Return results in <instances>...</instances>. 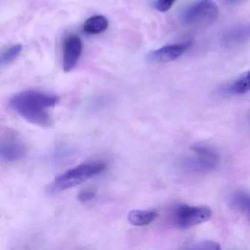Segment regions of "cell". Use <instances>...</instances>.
<instances>
[{
    "label": "cell",
    "instance_id": "e0dca14e",
    "mask_svg": "<svg viewBox=\"0 0 250 250\" xmlns=\"http://www.w3.org/2000/svg\"><path fill=\"white\" fill-rule=\"evenodd\" d=\"M96 197V192L92 189H85L79 194L78 199L82 203H87L91 201Z\"/></svg>",
    "mask_w": 250,
    "mask_h": 250
},
{
    "label": "cell",
    "instance_id": "7c38bea8",
    "mask_svg": "<svg viewBox=\"0 0 250 250\" xmlns=\"http://www.w3.org/2000/svg\"><path fill=\"white\" fill-rule=\"evenodd\" d=\"M229 204L235 210L241 212L250 210V195L245 191H235L229 198Z\"/></svg>",
    "mask_w": 250,
    "mask_h": 250
},
{
    "label": "cell",
    "instance_id": "ac0fdd59",
    "mask_svg": "<svg viewBox=\"0 0 250 250\" xmlns=\"http://www.w3.org/2000/svg\"><path fill=\"white\" fill-rule=\"evenodd\" d=\"M238 1H240V0H225V2L228 4H233L235 2H238Z\"/></svg>",
    "mask_w": 250,
    "mask_h": 250
},
{
    "label": "cell",
    "instance_id": "8992f818",
    "mask_svg": "<svg viewBox=\"0 0 250 250\" xmlns=\"http://www.w3.org/2000/svg\"><path fill=\"white\" fill-rule=\"evenodd\" d=\"M191 150L195 153V158H187L183 161L186 169L195 171H206L214 169L219 163V156L213 150L202 146H192Z\"/></svg>",
    "mask_w": 250,
    "mask_h": 250
},
{
    "label": "cell",
    "instance_id": "9a60e30c",
    "mask_svg": "<svg viewBox=\"0 0 250 250\" xmlns=\"http://www.w3.org/2000/svg\"><path fill=\"white\" fill-rule=\"evenodd\" d=\"M188 249L191 250H219L221 249L220 244L219 243L211 241H200L192 244Z\"/></svg>",
    "mask_w": 250,
    "mask_h": 250
},
{
    "label": "cell",
    "instance_id": "ba28073f",
    "mask_svg": "<svg viewBox=\"0 0 250 250\" xmlns=\"http://www.w3.org/2000/svg\"><path fill=\"white\" fill-rule=\"evenodd\" d=\"M83 51L81 39L76 35L67 36L62 43V67L65 72H70L78 63Z\"/></svg>",
    "mask_w": 250,
    "mask_h": 250
},
{
    "label": "cell",
    "instance_id": "9c48e42d",
    "mask_svg": "<svg viewBox=\"0 0 250 250\" xmlns=\"http://www.w3.org/2000/svg\"><path fill=\"white\" fill-rule=\"evenodd\" d=\"M250 37L249 25L236 26L225 32L222 36V43L228 47L238 46L247 42Z\"/></svg>",
    "mask_w": 250,
    "mask_h": 250
},
{
    "label": "cell",
    "instance_id": "2e32d148",
    "mask_svg": "<svg viewBox=\"0 0 250 250\" xmlns=\"http://www.w3.org/2000/svg\"><path fill=\"white\" fill-rule=\"evenodd\" d=\"M176 0H156L155 8L160 12H167L172 8Z\"/></svg>",
    "mask_w": 250,
    "mask_h": 250
},
{
    "label": "cell",
    "instance_id": "5b68a950",
    "mask_svg": "<svg viewBox=\"0 0 250 250\" xmlns=\"http://www.w3.org/2000/svg\"><path fill=\"white\" fill-rule=\"evenodd\" d=\"M212 214V210L205 206L181 205L174 210L172 221L175 226L185 229L207 222L211 218Z\"/></svg>",
    "mask_w": 250,
    "mask_h": 250
},
{
    "label": "cell",
    "instance_id": "4fadbf2b",
    "mask_svg": "<svg viewBox=\"0 0 250 250\" xmlns=\"http://www.w3.org/2000/svg\"><path fill=\"white\" fill-rule=\"evenodd\" d=\"M250 90V73L243 74L228 87V91L232 94L244 95Z\"/></svg>",
    "mask_w": 250,
    "mask_h": 250
},
{
    "label": "cell",
    "instance_id": "6da1fadb",
    "mask_svg": "<svg viewBox=\"0 0 250 250\" xmlns=\"http://www.w3.org/2000/svg\"><path fill=\"white\" fill-rule=\"evenodd\" d=\"M58 102L59 98L55 95L29 90L14 95L9 104L11 107L27 122L49 128L53 124L49 110Z\"/></svg>",
    "mask_w": 250,
    "mask_h": 250
},
{
    "label": "cell",
    "instance_id": "3957f363",
    "mask_svg": "<svg viewBox=\"0 0 250 250\" xmlns=\"http://www.w3.org/2000/svg\"><path fill=\"white\" fill-rule=\"evenodd\" d=\"M219 17L217 5L212 0H196L180 13L184 25L202 26L214 22Z\"/></svg>",
    "mask_w": 250,
    "mask_h": 250
},
{
    "label": "cell",
    "instance_id": "8fae6325",
    "mask_svg": "<svg viewBox=\"0 0 250 250\" xmlns=\"http://www.w3.org/2000/svg\"><path fill=\"white\" fill-rule=\"evenodd\" d=\"M157 216L154 210H131L128 215V220L134 226H146L151 223Z\"/></svg>",
    "mask_w": 250,
    "mask_h": 250
},
{
    "label": "cell",
    "instance_id": "7a4b0ae2",
    "mask_svg": "<svg viewBox=\"0 0 250 250\" xmlns=\"http://www.w3.org/2000/svg\"><path fill=\"white\" fill-rule=\"evenodd\" d=\"M105 167L106 165L101 162L83 164L75 167L57 177L53 183L49 186V192H59L80 185L95 175L101 173L104 170Z\"/></svg>",
    "mask_w": 250,
    "mask_h": 250
},
{
    "label": "cell",
    "instance_id": "52a82bcc",
    "mask_svg": "<svg viewBox=\"0 0 250 250\" xmlns=\"http://www.w3.org/2000/svg\"><path fill=\"white\" fill-rule=\"evenodd\" d=\"M191 42L175 43L163 46L160 49L152 51L147 55V59L152 63L163 64L173 62L181 58L188 49L191 48Z\"/></svg>",
    "mask_w": 250,
    "mask_h": 250
},
{
    "label": "cell",
    "instance_id": "277c9868",
    "mask_svg": "<svg viewBox=\"0 0 250 250\" xmlns=\"http://www.w3.org/2000/svg\"><path fill=\"white\" fill-rule=\"evenodd\" d=\"M27 145L20 134L8 128H0V161L14 162L27 154Z\"/></svg>",
    "mask_w": 250,
    "mask_h": 250
},
{
    "label": "cell",
    "instance_id": "5bb4252c",
    "mask_svg": "<svg viewBox=\"0 0 250 250\" xmlns=\"http://www.w3.org/2000/svg\"><path fill=\"white\" fill-rule=\"evenodd\" d=\"M22 51L21 44L13 45L0 52V68L5 66L15 61Z\"/></svg>",
    "mask_w": 250,
    "mask_h": 250
},
{
    "label": "cell",
    "instance_id": "30bf717a",
    "mask_svg": "<svg viewBox=\"0 0 250 250\" xmlns=\"http://www.w3.org/2000/svg\"><path fill=\"white\" fill-rule=\"evenodd\" d=\"M109 27V21L104 16L90 17L84 22L83 30L89 35H98L104 33Z\"/></svg>",
    "mask_w": 250,
    "mask_h": 250
}]
</instances>
